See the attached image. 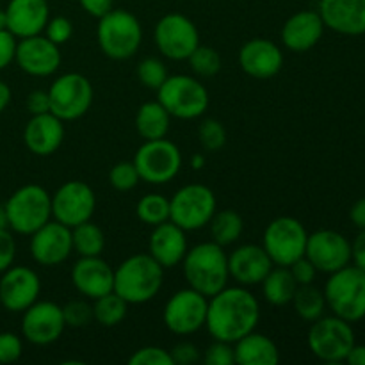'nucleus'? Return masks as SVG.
<instances>
[{"label": "nucleus", "instance_id": "39", "mask_svg": "<svg viewBox=\"0 0 365 365\" xmlns=\"http://www.w3.org/2000/svg\"><path fill=\"white\" fill-rule=\"evenodd\" d=\"M170 77L168 75L166 64L157 57H146L139 63L138 66V78L145 88L148 89H159L164 84V81Z\"/></svg>", "mask_w": 365, "mask_h": 365}, {"label": "nucleus", "instance_id": "3", "mask_svg": "<svg viewBox=\"0 0 365 365\" xmlns=\"http://www.w3.org/2000/svg\"><path fill=\"white\" fill-rule=\"evenodd\" d=\"M163 282L164 267L150 253H138L114 269L113 291L128 305H143L159 294Z\"/></svg>", "mask_w": 365, "mask_h": 365}, {"label": "nucleus", "instance_id": "10", "mask_svg": "<svg viewBox=\"0 0 365 365\" xmlns=\"http://www.w3.org/2000/svg\"><path fill=\"white\" fill-rule=\"evenodd\" d=\"M132 163L143 182L152 185H164L180 173L182 153L170 139H153L139 146Z\"/></svg>", "mask_w": 365, "mask_h": 365}, {"label": "nucleus", "instance_id": "1", "mask_svg": "<svg viewBox=\"0 0 365 365\" xmlns=\"http://www.w3.org/2000/svg\"><path fill=\"white\" fill-rule=\"evenodd\" d=\"M260 321L259 299L248 287H225L209 298L205 328L214 341L235 344L239 339L257 330Z\"/></svg>", "mask_w": 365, "mask_h": 365}, {"label": "nucleus", "instance_id": "43", "mask_svg": "<svg viewBox=\"0 0 365 365\" xmlns=\"http://www.w3.org/2000/svg\"><path fill=\"white\" fill-rule=\"evenodd\" d=\"M202 362L205 365H234V344L223 341H214L212 344L203 351Z\"/></svg>", "mask_w": 365, "mask_h": 365}, {"label": "nucleus", "instance_id": "27", "mask_svg": "<svg viewBox=\"0 0 365 365\" xmlns=\"http://www.w3.org/2000/svg\"><path fill=\"white\" fill-rule=\"evenodd\" d=\"M7 31L16 38L41 34L50 20V7L46 0H9L6 7Z\"/></svg>", "mask_w": 365, "mask_h": 365}, {"label": "nucleus", "instance_id": "56", "mask_svg": "<svg viewBox=\"0 0 365 365\" xmlns=\"http://www.w3.org/2000/svg\"><path fill=\"white\" fill-rule=\"evenodd\" d=\"M191 166H192V170H202V168L205 166V157H203L202 153H196V155H192Z\"/></svg>", "mask_w": 365, "mask_h": 365}, {"label": "nucleus", "instance_id": "11", "mask_svg": "<svg viewBox=\"0 0 365 365\" xmlns=\"http://www.w3.org/2000/svg\"><path fill=\"white\" fill-rule=\"evenodd\" d=\"M307 239L309 232L302 221L292 216H280L271 221L264 230L262 248L274 266L289 267L305 257Z\"/></svg>", "mask_w": 365, "mask_h": 365}, {"label": "nucleus", "instance_id": "16", "mask_svg": "<svg viewBox=\"0 0 365 365\" xmlns=\"http://www.w3.org/2000/svg\"><path fill=\"white\" fill-rule=\"evenodd\" d=\"M305 257L317 273L331 274L351 264V242L335 230H317L309 234Z\"/></svg>", "mask_w": 365, "mask_h": 365}, {"label": "nucleus", "instance_id": "41", "mask_svg": "<svg viewBox=\"0 0 365 365\" xmlns=\"http://www.w3.org/2000/svg\"><path fill=\"white\" fill-rule=\"evenodd\" d=\"M63 309L64 323L70 328H84L93 321V305L84 299H71Z\"/></svg>", "mask_w": 365, "mask_h": 365}, {"label": "nucleus", "instance_id": "34", "mask_svg": "<svg viewBox=\"0 0 365 365\" xmlns=\"http://www.w3.org/2000/svg\"><path fill=\"white\" fill-rule=\"evenodd\" d=\"M128 314V303L116 292H107L93 299V319L106 328H114L125 321Z\"/></svg>", "mask_w": 365, "mask_h": 365}, {"label": "nucleus", "instance_id": "9", "mask_svg": "<svg viewBox=\"0 0 365 365\" xmlns=\"http://www.w3.org/2000/svg\"><path fill=\"white\" fill-rule=\"evenodd\" d=\"M307 342L312 355L328 364L346 362V356L356 344L351 323L337 316H323L314 321Z\"/></svg>", "mask_w": 365, "mask_h": 365}, {"label": "nucleus", "instance_id": "23", "mask_svg": "<svg viewBox=\"0 0 365 365\" xmlns=\"http://www.w3.org/2000/svg\"><path fill=\"white\" fill-rule=\"evenodd\" d=\"M317 13L324 27L337 34H365V0H319Z\"/></svg>", "mask_w": 365, "mask_h": 365}, {"label": "nucleus", "instance_id": "50", "mask_svg": "<svg viewBox=\"0 0 365 365\" xmlns=\"http://www.w3.org/2000/svg\"><path fill=\"white\" fill-rule=\"evenodd\" d=\"M27 109L32 116H34V114L50 113L48 91H43V89H34V91H32L27 98Z\"/></svg>", "mask_w": 365, "mask_h": 365}, {"label": "nucleus", "instance_id": "37", "mask_svg": "<svg viewBox=\"0 0 365 365\" xmlns=\"http://www.w3.org/2000/svg\"><path fill=\"white\" fill-rule=\"evenodd\" d=\"M189 68L196 77L210 78L220 73L221 70V56L216 48L205 45H198V48L187 57Z\"/></svg>", "mask_w": 365, "mask_h": 365}, {"label": "nucleus", "instance_id": "54", "mask_svg": "<svg viewBox=\"0 0 365 365\" xmlns=\"http://www.w3.org/2000/svg\"><path fill=\"white\" fill-rule=\"evenodd\" d=\"M346 362L349 365H365V344H355L346 356Z\"/></svg>", "mask_w": 365, "mask_h": 365}, {"label": "nucleus", "instance_id": "46", "mask_svg": "<svg viewBox=\"0 0 365 365\" xmlns=\"http://www.w3.org/2000/svg\"><path fill=\"white\" fill-rule=\"evenodd\" d=\"M16 259V241L9 228L0 230V274L9 269Z\"/></svg>", "mask_w": 365, "mask_h": 365}, {"label": "nucleus", "instance_id": "55", "mask_svg": "<svg viewBox=\"0 0 365 365\" xmlns=\"http://www.w3.org/2000/svg\"><path fill=\"white\" fill-rule=\"evenodd\" d=\"M11 103V88L4 81H0V114L7 109Z\"/></svg>", "mask_w": 365, "mask_h": 365}, {"label": "nucleus", "instance_id": "13", "mask_svg": "<svg viewBox=\"0 0 365 365\" xmlns=\"http://www.w3.org/2000/svg\"><path fill=\"white\" fill-rule=\"evenodd\" d=\"M209 298L195 289H180L166 302L163 321L175 335H192L205 327Z\"/></svg>", "mask_w": 365, "mask_h": 365}, {"label": "nucleus", "instance_id": "52", "mask_svg": "<svg viewBox=\"0 0 365 365\" xmlns=\"http://www.w3.org/2000/svg\"><path fill=\"white\" fill-rule=\"evenodd\" d=\"M351 262L353 266L365 271V228L356 234L355 241L351 242Z\"/></svg>", "mask_w": 365, "mask_h": 365}, {"label": "nucleus", "instance_id": "4", "mask_svg": "<svg viewBox=\"0 0 365 365\" xmlns=\"http://www.w3.org/2000/svg\"><path fill=\"white\" fill-rule=\"evenodd\" d=\"M96 39L103 56L109 59H130L138 53L143 43L141 21L130 11L113 7L109 13L98 18Z\"/></svg>", "mask_w": 365, "mask_h": 365}, {"label": "nucleus", "instance_id": "49", "mask_svg": "<svg viewBox=\"0 0 365 365\" xmlns=\"http://www.w3.org/2000/svg\"><path fill=\"white\" fill-rule=\"evenodd\" d=\"M289 269H291L292 277H294L296 284L298 285H310L316 280L317 269L307 257H302V259L296 260L294 264H291Z\"/></svg>", "mask_w": 365, "mask_h": 365}, {"label": "nucleus", "instance_id": "38", "mask_svg": "<svg viewBox=\"0 0 365 365\" xmlns=\"http://www.w3.org/2000/svg\"><path fill=\"white\" fill-rule=\"evenodd\" d=\"M198 141L205 152H220L227 145V130L223 123L212 118L202 121L198 127Z\"/></svg>", "mask_w": 365, "mask_h": 365}, {"label": "nucleus", "instance_id": "48", "mask_svg": "<svg viewBox=\"0 0 365 365\" xmlns=\"http://www.w3.org/2000/svg\"><path fill=\"white\" fill-rule=\"evenodd\" d=\"M16 46H18V38L11 31L4 29L0 31V70L9 66L11 63H14V57H16Z\"/></svg>", "mask_w": 365, "mask_h": 365}, {"label": "nucleus", "instance_id": "40", "mask_svg": "<svg viewBox=\"0 0 365 365\" xmlns=\"http://www.w3.org/2000/svg\"><path fill=\"white\" fill-rule=\"evenodd\" d=\"M139 180L141 178H139V173L132 160H121V163L114 164L109 171V184L120 192L132 191L139 184Z\"/></svg>", "mask_w": 365, "mask_h": 365}, {"label": "nucleus", "instance_id": "47", "mask_svg": "<svg viewBox=\"0 0 365 365\" xmlns=\"http://www.w3.org/2000/svg\"><path fill=\"white\" fill-rule=\"evenodd\" d=\"M170 355L173 365H192L202 360V353H200L198 346H195L192 342H178L171 349Z\"/></svg>", "mask_w": 365, "mask_h": 365}, {"label": "nucleus", "instance_id": "19", "mask_svg": "<svg viewBox=\"0 0 365 365\" xmlns=\"http://www.w3.org/2000/svg\"><path fill=\"white\" fill-rule=\"evenodd\" d=\"M31 255L36 264L45 267H56L66 262L68 257L73 253L71 245V228L50 220L41 228L31 235Z\"/></svg>", "mask_w": 365, "mask_h": 365}, {"label": "nucleus", "instance_id": "5", "mask_svg": "<svg viewBox=\"0 0 365 365\" xmlns=\"http://www.w3.org/2000/svg\"><path fill=\"white\" fill-rule=\"evenodd\" d=\"M324 299L331 314L348 323L365 317V271L348 264L330 274L324 285Z\"/></svg>", "mask_w": 365, "mask_h": 365}, {"label": "nucleus", "instance_id": "29", "mask_svg": "<svg viewBox=\"0 0 365 365\" xmlns=\"http://www.w3.org/2000/svg\"><path fill=\"white\" fill-rule=\"evenodd\" d=\"M235 364L239 365H277L280 351L273 339L253 330L234 344Z\"/></svg>", "mask_w": 365, "mask_h": 365}, {"label": "nucleus", "instance_id": "33", "mask_svg": "<svg viewBox=\"0 0 365 365\" xmlns=\"http://www.w3.org/2000/svg\"><path fill=\"white\" fill-rule=\"evenodd\" d=\"M71 245L78 257H98L106 248V235L91 220L71 228Z\"/></svg>", "mask_w": 365, "mask_h": 365}, {"label": "nucleus", "instance_id": "22", "mask_svg": "<svg viewBox=\"0 0 365 365\" xmlns=\"http://www.w3.org/2000/svg\"><path fill=\"white\" fill-rule=\"evenodd\" d=\"M273 260L262 245H242L228 255V273L242 287L260 285L273 269Z\"/></svg>", "mask_w": 365, "mask_h": 365}, {"label": "nucleus", "instance_id": "24", "mask_svg": "<svg viewBox=\"0 0 365 365\" xmlns=\"http://www.w3.org/2000/svg\"><path fill=\"white\" fill-rule=\"evenodd\" d=\"M71 282L82 296L96 299L107 292H113L114 269L102 259V255L78 257L71 267Z\"/></svg>", "mask_w": 365, "mask_h": 365}, {"label": "nucleus", "instance_id": "36", "mask_svg": "<svg viewBox=\"0 0 365 365\" xmlns=\"http://www.w3.org/2000/svg\"><path fill=\"white\" fill-rule=\"evenodd\" d=\"M135 214L139 220L150 227H157L160 223L170 221V200L163 195H145L138 202Z\"/></svg>", "mask_w": 365, "mask_h": 365}, {"label": "nucleus", "instance_id": "53", "mask_svg": "<svg viewBox=\"0 0 365 365\" xmlns=\"http://www.w3.org/2000/svg\"><path fill=\"white\" fill-rule=\"evenodd\" d=\"M349 220H351V223L355 225L359 230H364L365 228V198L356 200V202L353 203V207L349 209Z\"/></svg>", "mask_w": 365, "mask_h": 365}, {"label": "nucleus", "instance_id": "20", "mask_svg": "<svg viewBox=\"0 0 365 365\" xmlns=\"http://www.w3.org/2000/svg\"><path fill=\"white\" fill-rule=\"evenodd\" d=\"M14 63L32 77H50L61 66L59 45L41 34L21 38L18 41Z\"/></svg>", "mask_w": 365, "mask_h": 365}, {"label": "nucleus", "instance_id": "7", "mask_svg": "<svg viewBox=\"0 0 365 365\" xmlns=\"http://www.w3.org/2000/svg\"><path fill=\"white\" fill-rule=\"evenodd\" d=\"M157 100L171 118L196 120L209 109L210 96L205 86L191 75H170L157 89Z\"/></svg>", "mask_w": 365, "mask_h": 365}, {"label": "nucleus", "instance_id": "44", "mask_svg": "<svg viewBox=\"0 0 365 365\" xmlns=\"http://www.w3.org/2000/svg\"><path fill=\"white\" fill-rule=\"evenodd\" d=\"M43 32H45V36L50 41L61 46L70 41L71 36H73V24L66 16H53L46 21V27Z\"/></svg>", "mask_w": 365, "mask_h": 365}, {"label": "nucleus", "instance_id": "2", "mask_svg": "<svg viewBox=\"0 0 365 365\" xmlns=\"http://www.w3.org/2000/svg\"><path fill=\"white\" fill-rule=\"evenodd\" d=\"M182 269L189 287L202 292L207 298L217 294L230 280L228 255L223 246L214 241L200 242L189 248L182 260Z\"/></svg>", "mask_w": 365, "mask_h": 365}, {"label": "nucleus", "instance_id": "57", "mask_svg": "<svg viewBox=\"0 0 365 365\" xmlns=\"http://www.w3.org/2000/svg\"><path fill=\"white\" fill-rule=\"evenodd\" d=\"M2 228H9V225H7L6 209H4V205H0V230H2Z\"/></svg>", "mask_w": 365, "mask_h": 365}, {"label": "nucleus", "instance_id": "30", "mask_svg": "<svg viewBox=\"0 0 365 365\" xmlns=\"http://www.w3.org/2000/svg\"><path fill=\"white\" fill-rule=\"evenodd\" d=\"M171 127V116L159 100L145 102L135 114V130L145 141L166 138Z\"/></svg>", "mask_w": 365, "mask_h": 365}, {"label": "nucleus", "instance_id": "17", "mask_svg": "<svg viewBox=\"0 0 365 365\" xmlns=\"http://www.w3.org/2000/svg\"><path fill=\"white\" fill-rule=\"evenodd\" d=\"M21 317V335L34 346H48L59 341L66 323L63 309L53 302H36L24 310Z\"/></svg>", "mask_w": 365, "mask_h": 365}, {"label": "nucleus", "instance_id": "45", "mask_svg": "<svg viewBox=\"0 0 365 365\" xmlns=\"http://www.w3.org/2000/svg\"><path fill=\"white\" fill-rule=\"evenodd\" d=\"M24 353V342L13 331L0 334V364H13L20 360Z\"/></svg>", "mask_w": 365, "mask_h": 365}, {"label": "nucleus", "instance_id": "51", "mask_svg": "<svg viewBox=\"0 0 365 365\" xmlns=\"http://www.w3.org/2000/svg\"><path fill=\"white\" fill-rule=\"evenodd\" d=\"M82 9L93 18H102L109 13L114 6V0H78Z\"/></svg>", "mask_w": 365, "mask_h": 365}, {"label": "nucleus", "instance_id": "8", "mask_svg": "<svg viewBox=\"0 0 365 365\" xmlns=\"http://www.w3.org/2000/svg\"><path fill=\"white\" fill-rule=\"evenodd\" d=\"M216 210V195L212 189L203 184L184 185L170 200V221L185 232L209 227Z\"/></svg>", "mask_w": 365, "mask_h": 365}, {"label": "nucleus", "instance_id": "15", "mask_svg": "<svg viewBox=\"0 0 365 365\" xmlns=\"http://www.w3.org/2000/svg\"><path fill=\"white\" fill-rule=\"evenodd\" d=\"M95 209V192L82 180H68L52 195V217L70 228L91 220Z\"/></svg>", "mask_w": 365, "mask_h": 365}, {"label": "nucleus", "instance_id": "25", "mask_svg": "<svg viewBox=\"0 0 365 365\" xmlns=\"http://www.w3.org/2000/svg\"><path fill=\"white\" fill-rule=\"evenodd\" d=\"M64 139V121L56 114H34L24 128V143L31 153L48 157L61 148Z\"/></svg>", "mask_w": 365, "mask_h": 365}, {"label": "nucleus", "instance_id": "26", "mask_svg": "<svg viewBox=\"0 0 365 365\" xmlns=\"http://www.w3.org/2000/svg\"><path fill=\"white\" fill-rule=\"evenodd\" d=\"M152 234L148 239V253L164 267L171 269L182 264L187 253V237L185 230H182L173 221H166L157 227H152Z\"/></svg>", "mask_w": 365, "mask_h": 365}, {"label": "nucleus", "instance_id": "28", "mask_svg": "<svg viewBox=\"0 0 365 365\" xmlns=\"http://www.w3.org/2000/svg\"><path fill=\"white\" fill-rule=\"evenodd\" d=\"M324 29L327 27L317 11H299L292 14L282 27V41L291 52H309L321 41Z\"/></svg>", "mask_w": 365, "mask_h": 365}, {"label": "nucleus", "instance_id": "12", "mask_svg": "<svg viewBox=\"0 0 365 365\" xmlns=\"http://www.w3.org/2000/svg\"><path fill=\"white\" fill-rule=\"evenodd\" d=\"M50 113L63 121H75L84 116L93 103V86L88 77L71 71L57 77L48 89Z\"/></svg>", "mask_w": 365, "mask_h": 365}, {"label": "nucleus", "instance_id": "18", "mask_svg": "<svg viewBox=\"0 0 365 365\" xmlns=\"http://www.w3.org/2000/svg\"><path fill=\"white\" fill-rule=\"evenodd\" d=\"M41 280L27 266H11L0 274V305L13 314H21L38 302Z\"/></svg>", "mask_w": 365, "mask_h": 365}, {"label": "nucleus", "instance_id": "21", "mask_svg": "<svg viewBox=\"0 0 365 365\" xmlns=\"http://www.w3.org/2000/svg\"><path fill=\"white\" fill-rule=\"evenodd\" d=\"M239 66L250 77L267 81L284 66V52L271 39L253 38L239 50Z\"/></svg>", "mask_w": 365, "mask_h": 365}, {"label": "nucleus", "instance_id": "6", "mask_svg": "<svg viewBox=\"0 0 365 365\" xmlns=\"http://www.w3.org/2000/svg\"><path fill=\"white\" fill-rule=\"evenodd\" d=\"M9 230L32 235L52 220V195L38 184L21 185L4 203Z\"/></svg>", "mask_w": 365, "mask_h": 365}, {"label": "nucleus", "instance_id": "58", "mask_svg": "<svg viewBox=\"0 0 365 365\" xmlns=\"http://www.w3.org/2000/svg\"><path fill=\"white\" fill-rule=\"evenodd\" d=\"M7 29V16H6V9H0V31Z\"/></svg>", "mask_w": 365, "mask_h": 365}, {"label": "nucleus", "instance_id": "42", "mask_svg": "<svg viewBox=\"0 0 365 365\" xmlns=\"http://www.w3.org/2000/svg\"><path fill=\"white\" fill-rule=\"evenodd\" d=\"M130 365H173L170 351L159 346H145V348L138 349L132 353L128 359Z\"/></svg>", "mask_w": 365, "mask_h": 365}, {"label": "nucleus", "instance_id": "14", "mask_svg": "<svg viewBox=\"0 0 365 365\" xmlns=\"http://www.w3.org/2000/svg\"><path fill=\"white\" fill-rule=\"evenodd\" d=\"M153 39L159 52L170 61H187L198 48L200 32L195 21L182 13H168L157 21Z\"/></svg>", "mask_w": 365, "mask_h": 365}, {"label": "nucleus", "instance_id": "31", "mask_svg": "<svg viewBox=\"0 0 365 365\" xmlns=\"http://www.w3.org/2000/svg\"><path fill=\"white\" fill-rule=\"evenodd\" d=\"M262 296L269 305L273 307H284L289 305L294 298V292L298 289L294 277H292L291 269L285 266H273V269L267 273L262 284Z\"/></svg>", "mask_w": 365, "mask_h": 365}, {"label": "nucleus", "instance_id": "32", "mask_svg": "<svg viewBox=\"0 0 365 365\" xmlns=\"http://www.w3.org/2000/svg\"><path fill=\"white\" fill-rule=\"evenodd\" d=\"M210 227V235H212V241L217 242L220 246H230L235 241H239V237L242 235L245 230V223H242L241 214L235 212L232 209L225 210H216V214L212 216L209 223Z\"/></svg>", "mask_w": 365, "mask_h": 365}, {"label": "nucleus", "instance_id": "35", "mask_svg": "<svg viewBox=\"0 0 365 365\" xmlns=\"http://www.w3.org/2000/svg\"><path fill=\"white\" fill-rule=\"evenodd\" d=\"M292 307H294L296 314L302 317L307 323H314L316 319L324 316L327 310V299H324V292L310 285H298L292 298Z\"/></svg>", "mask_w": 365, "mask_h": 365}]
</instances>
